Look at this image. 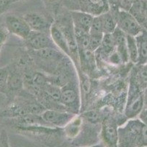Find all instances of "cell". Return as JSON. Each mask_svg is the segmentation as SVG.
<instances>
[{"label":"cell","mask_w":147,"mask_h":147,"mask_svg":"<svg viewBox=\"0 0 147 147\" xmlns=\"http://www.w3.org/2000/svg\"><path fill=\"white\" fill-rule=\"evenodd\" d=\"M101 137L105 147L118 146V126L113 118H106L102 121Z\"/></svg>","instance_id":"obj_6"},{"label":"cell","mask_w":147,"mask_h":147,"mask_svg":"<svg viewBox=\"0 0 147 147\" xmlns=\"http://www.w3.org/2000/svg\"><path fill=\"white\" fill-rule=\"evenodd\" d=\"M144 124L138 118L129 119L127 123L118 128L117 147L141 146V132Z\"/></svg>","instance_id":"obj_1"},{"label":"cell","mask_w":147,"mask_h":147,"mask_svg":"<svg viewBox=\"0 0 147 147\" xmlns=\"http://www.w3.org/2000/svg\"><path fill=\"white\" fill-rule=\"evenodd\" d=\"M80 11L88 13L92 16H100L110 11L108 0H79Z\"/></svg>","instance_id":"obj_11"},{"label":"cell","mask_w":147,"mask_h":147,"mask_svg":"<svg viewBox=\"0 0 147 147\" xmlns=\"http://www.w3.org/2000/svg\"><path fill=\"white\" fill-rule=\"evenodd\" d=\"M60 104L71 110V113H78L80 108V96L78 89L73 83L69 82L61 88Z\"/></svg>","instance_id":"obj_4"},{"label":"cell","mask_w":147,"mask_h":147,"mask_svg":"<svg viewBox=\"0 0 147 147\" xmlns=\"http://www.w3.org/2000/svg\"><path fill=\"white\" fill-rule=\"evenodd\" d=\"M9 68L7 67L0 68V93L7 94V78Z\"/></svg>","instance_id":"obj_20"},{"label":"cell","mask_w":147,"mask_h":147,"mask_svg":"<svg viewBox=\"0 0 147 147\" xmlns=\"http://www.w3.org/2000/svg\"><path fill=\"white\" fill-rule=\"evenodd\" d=\"M9 74L7 78V93L17 92L24 85V77L17 68H8Z\"/></svg>","instance_id":"obj_13"},{"label":"cell","mask_w":147,"mask_h":147,"mask_svg":"<svg viewBox=\"0 0 147 147\" xmlns=\"http://www.w3.org/2000/svg\"><path fill=\"white\" fill-rule=\"evenodd\" d=\"M88 147H105L103 144H97V145L92 146H88Z\"/></svg>","instance_id":"obj_32"},{"label":"cell","mask_w":147,"mask_h":147,"mask_svg":"<svg viewBox=\"0 0 147 147\" xmlns=\"http://www.w3.org/2000/svg\"><path fill=\"white\" fill-rule=\"evenodd\" d=\"M126 41L129 61L134 63V64H138V52L136 38L134 36H127L126 35Z\"/></svg>","instance_id":"obj_16"},{"label":"cell","mask_w":147,"mask_h":147,"mask_svg":"<svg viewBox=\"0 0 147 147\" xmlns=\"http://www.w3.org/2000/svg\"><path fill=\"white\" fill-rule=\"evenodd\" d=\"M144 107H147V85L144 89Z\"/></svg>","instance_id":"obj_29"},{"label":"cell","mask_w":147,"mask_h":147,"mask_svg":"<svg viewBox=\"0 0 147 147\" xmlns=\"http://www.w3.org/2000/svg\"><path fill=\"white\" fill-rule=\"evenodd\" d=\"M7 29L10 33L26 40L31 33L30 27L24 18L16 16H9L5 20Z\"/></svg>","instance_id":"obj_9"},{"label":"cell","mask_w":147,"mask_h":147,"mask_svg":"<svg viewBox=\"0 0 147 147\" xmlns=\"http://www.w3.org/2000/svg\"><path fill=\"white\" fill-rule=\"evenodd\" d=\"M70 18L75 32L89 33L94 16L80 10H72Z\"/></svg>","instance_id":"obj_10"},{"label":"cell","mask_w":147,"mask_h":147,"mask_svg":"<svg viewBox=\"0 0 147 147\" xmlns=\"http://www.w3.org/2000/svg\"><path fill=\"white\" fill-rule=\"evenodd\" d=\"M9 33L10 32H8L6 27H0V50L8 38Z\"/></svg>","instance_id":"obj_25"},{"label":"cell","mask_w":147,"mask_h":147,"mask_svg":"<svg viewBox=\"0 0 147 147\" xmlns=\"http://www.w3.org/2000/svg\"><path fill=\"white\" fill-rule=\"evenodd\" d=\"M10 4H13V3H16V2H21V1H24V0H7Z\"/></svg>","instance_id":"obj_30"},{"label":"cell","mask_w":147,"mask_h":147,"mask_svg":"<svg viewBox=\"0 0 147 147\" xmlns=\"http://www.w3.org/2000/svg\"><path fill=\"white\" fill-rule=\"evenodd\" d=\"M141 146L147 147V126L144 125L141 132Z\"/></svg>","instance_id":"obj_27"},{"label":"cell","mask_w":147,"mask_h":147,"mask_svg":"<svg viewBox=\"0 0 147 147\" xmlns=\"http://www.w3.org/2000/svg\"><path fill=\"white\" fill-rule=\"evenodd\" d=\"M138 66V69L135 72L134 80L144 90L147 85V63Z\"/></svg>","instance_id":"obj_17"},{"label":"cell","mask_w":147,"mask_h":147,"mask_svg":"<svg viewBox=\"0 0 147 147\" xmlns=\"http://www.w3.org/2000/svg\"><path fill=\"white\" fill-rule=\"evenodd\" d=\"M10 3L7 0H0V14L7 10Z\"/></svg>","instance_id":"obj_28"},{"label":"cell","mask_w":147,"mask_h":147,"mask_svg":"<svg viewBox=\"0 0 147 147\" xmlns=\"http://www.w3.org/2000/svg\"><path fill=\"white\" fill-rule=\"evenodd\" d=\"M117 27L127 36L136 37L144 29L129 12L119 10L115 16Z\"/></svg>","instance_id":"obj_3"},{"label":"cell","mask_w":147,"mask_h":147,"mask_svg":"<svg viewBox=\"0 0 147 147\" xmlns=\"http://www.w3.org/2000/svg\"><path fill=\"white\" fill-rule=\"evenodd\" d=\"M23 18L26 21L31 30L34 32H46L49 31L50 32L51 27L53 21L45 15L40 13H28L24 15Z\"/></svg>","instance_id":"obj_7"},{"label":"cell","mask_w":147,"mask_h":147,"mask_svg":"<svg viewBox=\"0 0 147 147\" xmlns=\"http://www.w3.org/2000/svg\"><path fill=\"white\" fill-rule=\"evenodd\" d=\"M138 119L141 121V123L144 126H147V108L144 107L143 110L141 111V113H139V115L138 116Z\"/></svg>","instance_id":"obj_26"},{"label":"cell","mask_w":147,"mask_h":147,"mask_svg":"<svg viewBox=\"0 0 147 147\" xmlns=\"http://www.w3.org/2000/svg\"><path fill=\"white\" fill-rule=\"evenodd\" d=\"M29 48L34 51H39L44 49H57L51 36L46 32H40L32 31L29 37L25 40Z\"/></svg>","instance_id":"obj_8"},{"label":"cell","mask_w":147,"mask_h":147,"mask_svg":"<svg viewBox=\"0 0 147 147\" xmlns=\"http://www.w3.org/2000/svg\"><path fill=\"white\" fill-rule=\"evenodd\" d=\"M49 126H65L75 117L74 113L58 110H45L40 115Z\"/></svg>","instance_id":"obj_5"},{"label":"cell","mask_w":147,"mask_h":147,"mask_svg":"<svg viewBox=\"0 0 147 147\" xmlns=\"http://www.w3.org/2000/svg\"><path fill=\"white\" fill-rule=\"evenodd\" d=\"M103 34H89V48L88 50L91 52L97 50L102 44Z\"/></svg>","instance_id":"obj_19"},{"label":"cell","mask_w":147,"mask_h":147,"mask_svg":"<svg viewBox=\"0 0 147 147\" xmlns=\"http://www.w3.org/2000/svg\"><path fill=\"white\" fill-rule=\"evenodd\" d=\"M50 36L57 48L62 51L67 56L71 57L70 50H69L66 38L56 22H53L51 27Z\"/></svg>","instance_id":"obj_12"},{"label":"cell","mask_w":147,"mask_h":147,"mask_svg":"<svg viewBox=\"0 0 147 147\" xmlns=\"http://www.w3.org/2000/svg\"><path fill=\"white\" fill-rule=\"evenodd\" d=\"M144 1H146V2H147V0H144Z\"/></svg>","instance_id":"obj_33"},{"label":"cell","mask_w":147,"mask_h":147,"mask_svg":"<svg viewBox=\"0 0 147 147\" xmlns=\"http://www.w3.org/2000/svg\"><path fill=\"white\" fill-rule=\"evenodd\" d=\"M144 107V90L137 84L134 79H131L127 101L125 110V116L129 119L135 118L139 115Z\"/></svg>","instance_id":"obj_2"},{"label":"cell","mask_w":147,"mask_h":147,"mask_svg":"<svg viewBox=\"0 0 147 147\" xmlns=\"http://www.w3.org/2000/svg\"><path fill=\"white\" fill-rule=\"evenodd\" d=\"M135 38L138 52V65L147 63V30L144 29Z\"/></svg>","instance_id":"obj_14"},{"label":"cell","mask_w":147,"mask_h":147,"mask_svg":"<svg viewBox=\"0 0 147 147\" xmlns=\"http://www.w3.org/2000/svg\"><path fill=\"white\" fill-rule=\"evenodd\" d=\"M136 1L138 0H117L119 9L129 12Z\"/></svg>","instance_id":"obj_23"},{"label":"cell","mask_w":147,"mask_h":147,"mask_svg":"<svg viewBox=\"0 0 147 147\" xmlns=\"http://www.w3.org/2000/svg\"><path fill=\"white\" fill-rule=\"evenodd\" d=\"M89 34H103L102 20H101L100 15L94 16Z\"/></svg>","instance_id":"obj_21"},{"label":"cell","mask_w":147,"mask_h":147,"mask_svg":"<svg viewBox=\"0 0 147 147\" xmlns=\"http://www.w3.org/2000/svg\"><path fill=\"white\" fill-rule=\"evenodd\" d=\"M84 117L88 121L92 124H95L97 122H100L102 119V115H100V113L97 111L92 110V111L87 112L84 114Z\"/></svg>","instance_id":"obj_22"},{"label":"cell","mask_w":147,"mask_h":147,"mask_svg":"<svg viewBox=\"0 0 147 147\" xmlns=\"http://www.w3.org/2000/svg\"><path fill=\"white\" fill-rule=\"evenodd\" d=\"M81 124V120L80 118L74 117L69 123L66 125L65 133L67 137H75L79 132L80 126Z\"/></svg>","instance_id":"obj_18"},{"label":"cell","mask_w":147,"mask_h":147,"mask_svg":"<svg viewBox=\"0 0 147 147\" xmlns=\"http://www.w3.org/2000/svg\"><path fill=\"white\" fill-rule=\"evenodd\" d=\"M100 17L102 20L103 34H112L117 27V21L113 15L108 11L100 15Z\"/></svg>","instance_id":"obj_15"},{"label":"cell","mask_w":147,"mask_h":147,"mask_svg":"<svg viewBox=\"0 0 147 147\" xmlns=\"http://www.w3.org/2000/svg\"><path fill=\"white\" fill-rule=\"evenodd\" d=\"M0 147H10V144H9L8 135L5 129H2L0 131Z\"/></svg>","instance_id":"obj_24"},{"label":"cell","mask_w":147,"mask_h":147,"mask_svg":"<svg viewBox=\"0 0 147 147\" xmlns=\"http://www.w3.org/2000/svg\"><path fill=\"white\" fill-rule=\"evenodd\" d=\"M45 1L48 3H55L57 1H59V0H45Z\"/></svg>","instance_id":"obj_31"}]
</instances>
